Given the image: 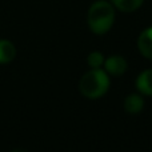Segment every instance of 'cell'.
<instances>
[{"label": "cell", "instance_id": "9c48e42d", "mask_svg": "<svg viewBox=\"0 0 152 152\" xmlns=\"http://www.w3.org/2000/svg\"><path fill=\"white\" fill-rule=\"evenodd\" d=\"M87 63L91 68H100V67L104 64V56H103L102 52L99 51H94L88 55L87 58Z\"/></svg>", "mask_w": 152, "mask_h": 152}, {"label": "cell", "instance_id": "5b68a950", "mask_svg": "<svg viewBox=\"0 0 152 152\" xmlns=\"http://www.w3.org/2000/svg\"><path fill=\"white\" fill-rule=\"evenodd\" d=\"M136 88L140 94L152 96V68L140 72L136 79Z\"/></svg>", "mask_w": 152, "mask_h": 152}, {"label": "cell", "instance_id": "277c9868", "mask_svg": "<svg viewBox=\"0 0 152 152\" xmlns=\"http://www.w3.org/2000/svg\"><path fill=\"white\" fill-rule=\"evenodd\" d=\"M137 50L148 60H152V27L143 29L137 37Z\"/></svg>", "mask_w": 152, "mask_h": 152}, {"label": "cell", "instance_id": "3957f363", "mask_svg": "<svg viewBox=\"0 0 152 152\" xmlns=\"http://www.w3.org/2000/svg\"><path fill=\"white\" fill-rule=\"evenodd\" d=\"M104 69L108 75L112 76H120L127 71V60L120 55H112L104 60Z\"/></svg>", "mask_w": 152, "mask_h": 152}, {"label": "cell", "instance_id": "8992f818", "mask_svg": "<svg viewBox=\"0 0 152 152\" xmlns=\"http://www.w3.org/2000/svg\"><path fill=\"white\" fill-rule=\"evenodd\" d=\"M116 11H120L124 13H131L137 11L145 0H110Z\"/></svg>", "mask_w": 152, "mask_h": 152}, {"label": "cell", "instance_id": "7a4b0ae2", "mask_svg": "<svg viewBox=\"0 0 152 152\" xmlns=\"http://www.w3.org/2000/svg\"><path fill=\"white\" fill-rule=\"evenodd\" d=\"M110 88V77L104 69L92 68L86 72L79 81V91L88 99H99L107 94Z\"/></svg>", "mask_w": 152, "mask_h": 152}, {"label": "cell", "instance_id": "52a82bcc", "mask_svg": "<svg viewBox=\"0 0 152 152\" xmlns=\"http://www.w3.org/2000/svg\"><path fill=\"white\" fill-rule=\"evenodd\" d=\"M144 108V99L137 94H131L124 99V110L128 113H139Z\"/></svg>", "mask_w": 152, "mask_h": 152}, {"label": "cell", "instance_id": "30bf717a", "mask_svg": "<svg viewBox=\"0 0 152 152\" xmlns=\"http://www.w3.org/2000/svg\"><path fill=\"white\" fill-rule=\"evenodd\" d=\"M12 152H26V151H23V150H13Z\"/></svg>", "mask_w": 152, "mask_h": 152}, {"label": "cell", "instance_id": "6da1fadb", "mask_svg": "<svg viewBox=\"0 0 152 152\" xmlns=\"http://www.w3.org/2000/svg\"><path fill=\"white\" fill-rule=\"evenodd\" d=\"M116 10L108 0H96L88 8L87 24L95 35H104L113 27Z\"/></svg>", "mask_w": 152, "mask_h": 152}, {"label": "cell", "instance_id": "ba28073f", "mask_svg": "<svg viewBox=\"0 0 152 152\" xmlns=\"http://www.w3.org/2000/svg\"><path fill=\"white\" fill-rule=\"evenodd\" d=\"M16 48L12 42L0 39V64H7L15 59Z\"/></svg>", "mask_w": 152, "mask_h": 152}]
</instances>
